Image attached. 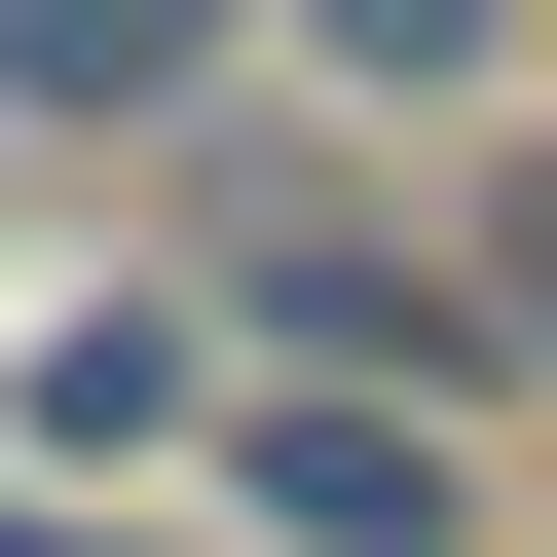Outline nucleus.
Instances as JSON below:
<instances>
[{
	"instance_id": "f257e3e1",
	"label": "nucleus",
	"mask_w": 557,
	"mask_h": 557,
	"mask_svg": "<svg viewBox=\"0 0 557 557\" xmlns=\"http://www.w3.org/2000/svg\"><path fill=\"white\" fill-rule=\"evenodd\" d=\"M186 298H223V372H372V409H520V335H483V260H409L372 186H298V149H223V223H186Z\"/></svg>"
},
{
	"instance_id": "f03ea898",
	"label": "nucleus",
	"mask_w": 557,
	"mask_h": 557,
	"mask_svg": "<svg viewBox=\"0 0 557 557\" xmlns=\"http://www.w3.org/2000/svg\"><path fill=\"white\" fill-rule=\"evenodd\" d=\"M260 557H483V446L446 409H372V372H223V446H186Z\"/></svg>"
},
{
	"instance_id": "7ed1b4c3",
	"label": "nucleus",
	"mask_w": 557,
	"mask_h": 557,
	"mask_svg": "<svg viewBox=\"0 0 557 557\" xmlns=\"http://www.w3.org/2000/svg\"><path fill=\"white\" fill-rule=\"evenodd\" d=\"M260 75H298V112H372V149H483V112L557 75V0H260Z\"/></svg>"
},
{
	"instance_id": "20e7f679",
	"label": "nucleus",
	"mask_w": 557,
	"mask_h": 557,
	"mask_svg": "<svg viewBox=\"0 0 557 557\" xmlns=\"http://www.w3.org/2000/svg\"><path fill=\"white\" fill-rule=\"evenodd\" d=\"M0 112H38V149H149V112H260V0H0Z\"/></svg>"
},
{
	"instance_id": "39448f33",
	"label": "nucleus",
	"mask_w": 557,
	"mask_h": 557,
	"mask_svg": "<svg viewBox=\"0 0 557 557\" xmlns=\"http://www.w3.org/2000/svg\"><path fill=\"white\" fill-rule=\"evenodd\" d=\"M446 260H483V335L557 372V112H483V223H446Z\"/></svg>"
},
{
	"instance_id": "423d86ee",
	"label": "nucleus",
	"mask_w": 557,
	"mask_h": 557,
	"mask_svg": "<svg viewBox=\"0 0 557 557\" xmlns=\"http://www.w3.org/2000/svg\"><path fill=\"white\" fill-rule=\"evenodd\" d=\"M0 557H112V520H0Z\"/></svg>"
}]
</instances>
